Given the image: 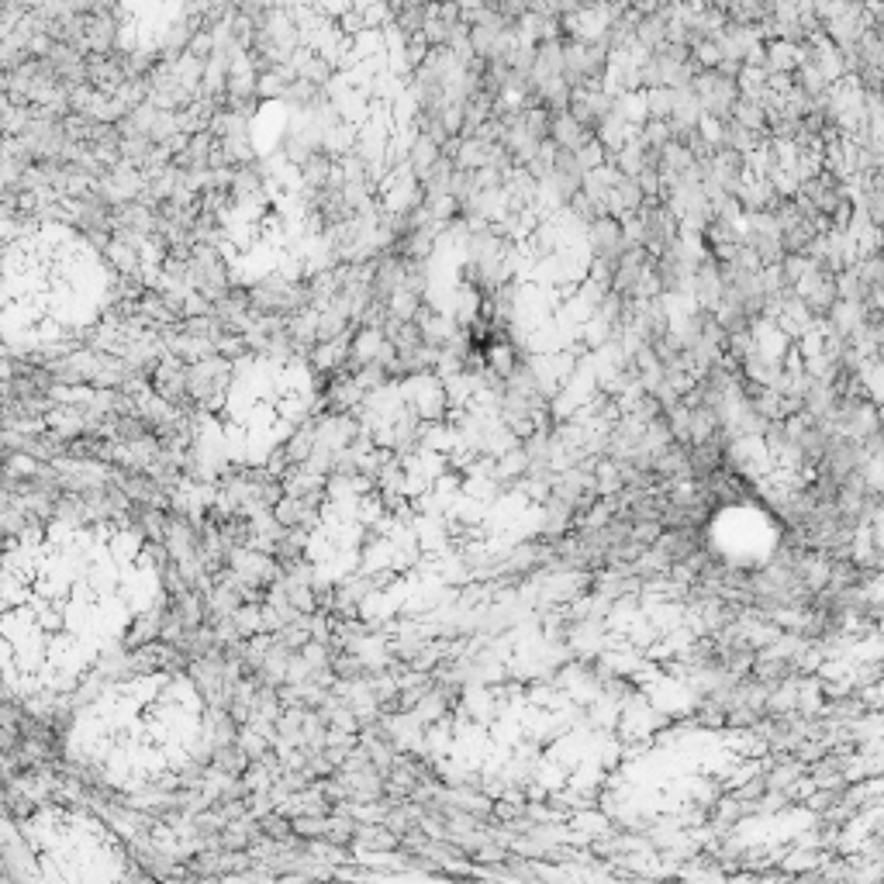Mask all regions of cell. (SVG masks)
Wrapping results in <instances>:
<instances>
[{
  "label": "cell",
  "instance_id": "obj_3",
  "mask_svg": "<svg viewBox=\"0 0 884 884\" xmlns=\"http://www.w3.org/2000/svg\"><path fill=\"white\" fill-rule=\"evenodd\" d=\"M622 246H626V239H622V228L619 221L612 218H598L591 225V249L598 253L601 259H608V263H615V259L622 256Z\"/></svg>",
  "mask_w": 884,
  "mask_h": 884
},
{
  "label": "cell",
  "instance_id": "obj_4",
  "mask_svg": "<svg viewBox=\"0 0 884 884\" xmlns=\"http://www.w3.org/2000/svg\"><path fill=\"white\" fill-rule=\"evenodd\" d=\"M429 14H432V4H415V7H405V11H398V18H394V25L401 28L408 38H415V42H422L425 35V25H429Z\"/></svg>",
  "mask_w": 884,
  "mask_h": 884
},
{
  "label": "cell",
  "instance_id": "obj_5",
  "mask_svg": "<svg viewBox=\"0 0 884 884\" xmlns=\"http://www.w3.org/2000/svg\"><path fill=\"white\" fill-rule=\"evenodd\" d=\"M284 0H239V11L253 14V18H263L266 11H273V7H280Z\"/></svg>",
  "mask_w": 884,
  "mask_h": 884
},
{
  "label": "cell",
  "instance_id": "obj_1",
  "mask_svg": "<svg viewBox=\"0 0 884 884\" xmlns=\"http://www.w3.org/2000/svg\"><path fill=\"white\" fill-rule=\"evenodd\" d=\"M301 45H304V38H301V25H297L294 7L280 4V7L266 11L263 18L256 21V45H253V52L259 56V63H263V66L291 63L294 52L301 49Z\"/></svg>",
  "mask_w": 884,
  "mask_h": 884
},
{
  "label": "cell",
  "instance_id": "obj_2",
  "mask_svg": "<svg viewBox=\"0 0 884 884\" xmlns=\"http://www.w3.org/2000/svg\"><path fill=\"white\" fill-rule=\"evenodd\" d=\"M128 18L121 11L108 14H87V52L90 56H111L125 42Z\"/></svg>",
  "mask_w": 884,
  "mask_h": 884
}]
</instances>
